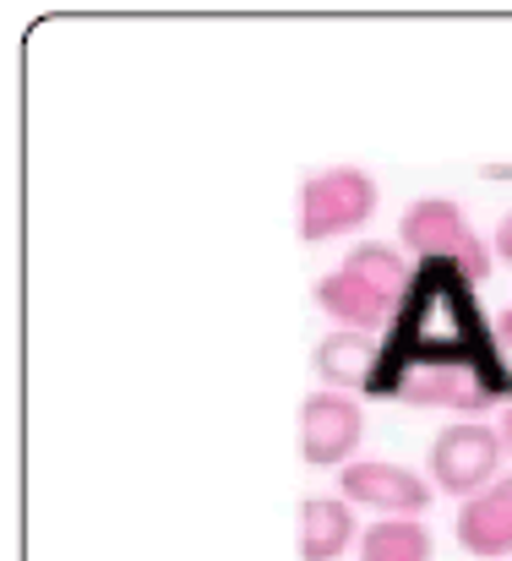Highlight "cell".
Masks as SVG:
<instances>
[{
    "label": "cell",
    "mask_w": 512,
    "mask_h": 561,
    "mask_svg": "<svg viewBox=\"0 0 512 561\" xmlns=\"http://www.w3.org/2000/svg\"><path fill=\"white\" fill-rule=\"evenodd\" d=\"M491 333H497V344H502V355H512V306H502V311L491 317Z\"/></svg>",
    "instance_id": "4fadbf2b"
},
{
    "label": "cell",
    "mask_w": 512,
    "mask_h": 561,
    "mask_svg": "<svg viewBox=\"0 0 512 561\" xmlns=\"http://www.w3.org/2000/svg\"><path fill=\"white\" fill-rule=\"evenodd\" d=\"M376 339L365 333H349V328H333L311 344V376L317 387L328 392H365L371 387V371H376Z\"/></svg>",
    "instance_id": "9c48e42d"
},
{
    "label": "cell",
    "mask_w": 512,
    "mask_h": 561,
    "mask_svg": "<svg viewBox=\"0 0 512 561\" xmlns=\"http://www.w3.org/2000/svg\"><path fill=\"white\" fill-rule=\"evenodd\" d=\"M349 546H360V524L354 507L333 496H306L295 507V557L300 561H339Z\"/></svg>",
    "instance_id": "ba28073f"
},
{
    "label": "cell",
    "mask_w": 512,
    "mask_h": 561,
    "mask_svg": "<svg viewBox=\"0 0 512 561\" xmlns=\"http://www.w3.org/2000/svg\"><path fill=\"white\" fill-rule=\"evenodd\" d=\"M491 251H497L502 267H512V207L497 218V229H491Z\"/></svg>",
    "instance_id": "7c38bea8"
},
{
    "label": "cell",
    "mask_w": 512,
    "mask_h": 561,
    "mask_svg": "<svg viewBox=\"0 0 512 561\" xmlns=\"http://www.w3.org/2000/svg\"><path fill=\"white\" fill-rule=\"evenodd\" d=\"M354 561H436V540L425 518H371L360 529Z\"/></svg>",
    "instance_id": "8fae6325"
},
{
    "label": "cell",
    "mask_w": 512,
    "mask_h": 561,
    "mask_svg": "<svg viewBox=\"0 0 512 561\" xmlns=\"http://www.w3.org/2000/svg\"><path fill=\"white\" fill-rule=\"evenodd\" d=\"M311 306H317L333 328L365 333V339L387 333V328H392V317H398V306H392L387 295H376L371 284H360V278H354V273H343V267H328V273L311 284Z\"/></svg>",
    "instance_id": "52a82bcc"
},
{
    "label": "cell",
    "mask_w": 512,
    "mask_h": 561,
    "mask_svg": "<svg viewBox=\"0 0 512 561\" xmlns=\"http://www.w3.org/2000/svg\"><path fill=\"white\" fill-rule=\"evenodd\" d=\"M343 273H354L360 284H371L376 295H387L392 306H403L409 284H414V262L398 240H354L349 251L339 256Z\"/></svg>",
    "instance_id": "30bf717a"
},
{
    "label": "cell",
    "mask_w": 512,
    "mask_h": 561,
    "mask_svg": "<svg viewBox=\"0 0 512 561\" xmlns=\"http://www.w3.org/2000/svg\"><path fill=\"white\" fill-rule=\"evenodd\" d=\"M497 436H502V453H508V463H512V398L497 409Z\"/></svg>",
    "instance_id": "5bb4252c"
},
{
    "label": "cell",
    "mask_w": 512,
    "mask_h": 561,
    "mask_svg": "<svg viewBox=\"0 0 512 561\" xmlns=\"http://www.w3.org/2000/svg\"><path fill=\"white\" fill-rule=\"evenodd\" d=\"M502 463H508V453H502L497 420H453L425 447V480L453 502H469L486 485H497L508 474Z\"/></svg>",
    "instance_id": "7a4b0ae2"
},
{
    "label": "cell",
    "mask_w": 512,
    "mask_h": 561,
    "mask_svg": "<svg viewBox=\"0 0 512 561\" xmlns=\"http://www.w3.org/2000/svg\"><path fill=\"white\" fill-rule=\"evenodd\" d=\"M360 442H365V409L354 392H328V387H311L295 409V453L306 469H333L360 458Z\"/></svg>",
    "instance_id": "3957f363"
},
{
    "label": "cell",
    "mask_w": 512,
    "mask_h": 561,
    "mask_svg": "<svg viewBox=\"0 0 512 561\" xmlns=\"http://www.w3.org/2000/svg\"><path fill=\"white\" fill-rule=\"evenodd\" d=\"M469 234H475V224L464 218V207L453 196H414L398 213V245L414 262H453Z\"/></svg>",
    "instance_id": "5b68a950"
},
{
    "label": "cell",
    "mask_w": 512,
    "mask_h": 561,
    "mask_svg": "<svg viewBox=\"0 0 512 561\" xmlns=\"http://www.w3.org/2000/svg\"><path fill=\"white\" fill-rule=\"evenodd\" d=\"M453 540L464 546V557L512 561V469L497 485H486L480 496L458 502V513H453Z\"/></svg>",
    "instance_id": "8992f818"
},
{
    "label": "cell",
    "mask_w": 512,
    "mask_h": 561,
    "mask_svg": "<svg viewBox=\"0 0 512 561\" xmlns=\"http://www.w3.org/2000/svg\"><path fill=\"white\" fill-rule=\"evenodd\" d=\"M376 202L382 186L371 170L360 164H328V170H311L300 186H295V234L306 245H322V240H339L354 234L376 218Z\"/></svg>",
    "instance_id": "6da1fadb"
},
{
    "label": "cell",
    "mask_w": 512,
    "mask_h": 561,
    "mask_svg": "<svg viewBox=\"0 0 512 561\" xmlns=\"http://www.w3.org/2000/svg\"><path fill=\"white\" fill-rule=\"evenodd\" d=\"M333 480H339V496L349 507L376 513V518H425L436 502V485L420 469H403L387 458H354Z\"/></svg>",
    "instance_id": "277c9868"
}]
</instances>
